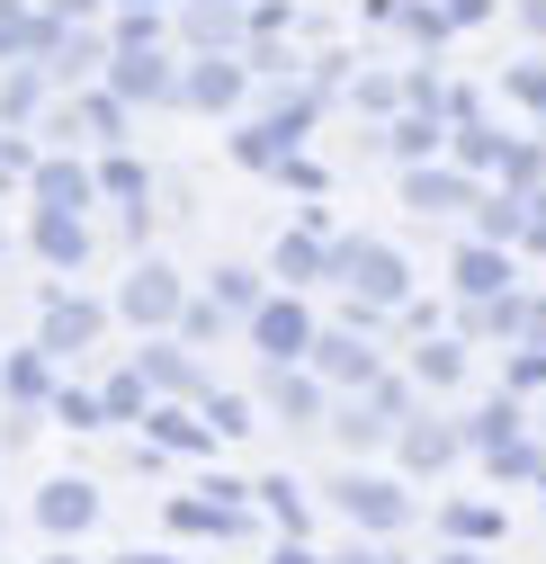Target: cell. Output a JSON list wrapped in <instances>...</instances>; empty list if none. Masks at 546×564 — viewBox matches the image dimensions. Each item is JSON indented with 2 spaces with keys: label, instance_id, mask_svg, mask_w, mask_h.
<instances>
[{
  "label": "cell",
  "instance_id": "cell-23",
  "mask_svg": "<svg viewBox=\"0 0 546 564\" xmlns=\"http://www.w3.org/2000/svg\"><path fill=\"white\" fill-rule=\"evenodd\" d=\"M279 269H287V278H314V269H323V251L296 234V242H279Z\"/></svg>",
  "mask_w": 546,
  "mask_h": 564
},
{
  "label": "cell",
  "instance_id": "cell-3",
  "mask_svg": "<svg viewBox=\"0 0 546 564\" xmlns=\"http://www.w3.org/2000/svg\"><path fill=\"white\" fill-rule=\"evenodd\" d=\"M331 269L350 278L359 296H403V260H394L385 242H340V251H331Z\"/></svg>",
  "mask_w": 546,
  "mask_h": 564
},
{
  "label": "cell",
  "instance_id": "cell-19",
  "mask_svg": "<svg viewBox=\"0 0 546 564\" xmlns=\"http://www.w3.org/2000/svg\"><path fill=\"white\" fill-rule=\"evenodd\" d=\"M502 90H511L520 108H537V117H546V54H537V63H520V73H511Z\"/></svg>",
  "mask_w": 546,
  "mask_h": 564
},
{
  "label": "cell",
  "instance_id": "cell-25",
  "mask_svg": "<svg viewBox=\"0 0 546 564\" xmlns=\"http://www.w3.org/2000/svg\"><path fill=\"white\" fill-rule=\"evenodd\" d=\"M28 171H36V153H28V144H0V180H28Z\"/></svg>",
  "mask_w": 546,
  "mask_h": 564
},
{
  "label": "cell",
  "instance_id": "cell-6",
  "mask_svg": "<svg viewBox=\"0 0 546 564\" xmlns=\"http://www.w3.org/2000/svg\"><path fill=\"white\" fill-rule=\"evenodd\" d=\"M403 197H413L422 216H457V206H474V180H466V171H439V162H413Z\"/></svg>",
  "mask_w": 546,
  "mask_h": 564
},
{
  "label": "cell",
  "instance_id": "cell-18",
  "mask_svg": "<svg viewBox=\"0 0 546 564\" xmlns=\"http://www.w3.org/2000/svg\"><path fill=\"white\" fill-rule=\"evenodd\" d=\"M90 332H99V314H90V305H54V323H45V340H54V349H73V340H90Z\"/></svg>",
  "mask_w": 546,
  "mask_h": 564
},
{
  "label": "cell",
  "instance_id": "cell-11",
  "mask_svg": "<svg viewBox=\"0 0 546 564\" xmlns=\"http://www.w3.org/2000/svg\"><path fill=\"white\" fill-rule=\"evenodd\" d=\"M36 251H45V260H81V251H90L81 216H36Z\"/></svg>",
  "mask_w": 546,
  "mask_h": 564
},
{
  "label": "cell",
  "instance_id": "cell-7",
  "mask_svg": "<svg viewBox=\"0 0 546 564\" xmlns=\"http://www.w3.org/2000/svg\"><path fill=\"white\" fill-rule=\"evenodd\" d=\"M171 305H179V278L144 260V269H134V288H125V314H144V323H162Z\"/></svg>",
  "mask_w": 546,
  "mask_h": 564
},
{
  "label": "cell",
  "instance_id": "cell-20",
  "mask_svg": "<svg viewBox=\"0 0 546 564\" xmlns=\"http://www.w3.org/2000/svg\"><path fill=\"white\" fill-rule=\"evenodd\" d=\"M99 188H108V197H125V206H144V162H108V171H99Z\"/></svg>",
  "mask_w": 546,
  "mask_h": 564
},
{
  "label": "cell",
  "instance_id": "cell-1",
  "mask_svg": "<svg viewBox=\"0 0 546 564\" xmlns=\"http://www.w3.org/2000/svg\"><path fill=\"white\" fill-rule=\"evenodd\" d=\"M108 99L171 108L179 99V54H162V45H108Z\"/></svg>",
  "mask_w": 546,
  "mask_h": 564
},
{
  "label": "cell",
  "instance_id": "cell-4",
  "mask_svg": "<svg viewBox=\"0 0 546 564\" xmlns=\"http://www.w3.org/2000/svg\"><path fill=\"white\" fill-rule=\"evenodd\" d=\"M188 54H242V10L233 0H188Z\"/></svg>",
  "mask_w": 546,
  "mask_h": 564
},
{
  "label": "cell",
  "instance_id": "cell-26",
  "mask_svg": "<svg viewBox=\"0 0 546 564\" xmlns=\"http://www.w3.org/2000/svg\"><path fill=\"white\" fill-rule=\"evenodd\" d=\"M520 28H528V36H546V0H520Z\"/></svg>",
  "mask_w": 546,
  "mask_h": 564
},
{
  "label": "cell",
  "instance_id": "cell-24",
  "mask_svg": "<svg viewBox=\"0 0 546 564\" xmlns=\"http://www.w3.org/2000/svg\"><path fill=\"white\" fill-rule=\"evenodd\" d=\"M394 99H403V82H385V73H368V82H359V108H394Z\"/></svg>",
  "mask_w": 546,
  "mask_h": 564
},
{
  "label": "cell",
  "instance_id": "cell-8",
  "mask_svg": "<svg viewBox=\"0 0 546 564\" xmlns=\"http://www.w3.org/2000/svg\"><path fill=\"white\" fill-rule=\"evenodd\" d=\"M439 134H448V126H439L430 108H413V117H394V126H385V144H394L403 162H430V153H439Z\"/></svg>",
  "mask_w": 546,
  "mask_h": 564
},
{
  "label": "cell",
  "instance_id": "cell-2",
  "mask_svg": "<svg viewBox=\"0 0 546 564\" xmlns=\"http://www.w3.org/2000/svg\"><path fill=\"white\" fill-rule=\"evenodd\" d=\"M242 90H251V73H242V54H188L179 63V99L188 108H242Z\"/></svg>",
  "mask_w": 546,
  "mask_h": 564
},
{
  "label": "cell",
  "instance_id": "cell-14",
  "mask_svg": "<svg viewBox=\"0 0 546 564\" xmlns=\"http://www.w3.org/2000/svg\"><path fill=\"white\" fill-rule=\"evenodd\" d=\"M36 511H45V529H81V520H90V484H54Z\"/></svg>",
  "mask_w": 546,
  "mask_h": 564
},
{
  "label": "cell",
  "instance_id": "cell-22",
  "mask_svg": "<svg viewBox=\"0 0 546 564\" xmlns=\"http://www.w3.org/2000/svg\"><path fill=\"white\" fill-rule=\"evenodd\" d=\"M439 19H448V36H457V28H484L493 0H439Z\"/></svg>",
  "mask_w": 546,
  "mask_h": 564
},
{
  "label": "cell",
  "instance_id": "cell-16",
  "mask_svg": "<svg viewBox=\"0 0 546 564\" xmlns=\"http://www.w3.org/2000/svg\"><path fill=\"white\" fill-rule=\"evenodd\" d=\"M340 502H350L359 520H376V529H385V520H403V502H394V484H340Z\"/></svg>",
  "mask_w": 546,
  "mask_h": 564
},
{
  "label": "cell",
  "instance_id": "cell-21",
  "mask_svg": "<svg viewBox=\"0 0 546 564\" xmlns=\"http://www.w3.org/2000/svg\"><path fill=\"white\" fill-rule=\"evenodd\" d=\"M484 234H493V242L520 234V197H484Z\"/></svg>",
  "mask_w": 546,
  "mask_h": 564
},
{
  "label": "cell",
  "instance_id": "cell-13",
  "mask_svg": "<svg viewBox=\"0 0 546 564\" xmlns=\"http://www.w3.org/2000/svg\"><path fill=\"white\" fill-rule=\"evenodd\" d=\"M260 340H269V359H296V349H305V314L296 305H269L260 314Z\"/></svg>",
  "mask_w": 546,
  "mask_h": 564
},
{
  "label": "cell",
  "instance_id": "cell-10",
  "mask_svg": "<svg viewBox=\"0 0 546 564\" xmlns=\"http://www.w3.org/2000/svg\"><path fill=\"white\" fill-rule=\"evenodd\" d=\"M45 108V82L28 73V63H10V73H0V117H10V126H28Z\"/></svg>",
  "mask_w": 546,
  "mask_h": 564
},
{
  "label": "cell",
  "instance_id": "cell-15",
  "mask_svg": "<svg viewBox=\"0 0 546 564\" xmlns=\"http://www.w3.org/2000/svg\"><path fill=\"white\" fill-rule=\"evenodd\" d=\"M394 28L413 36V45H439V36H448V19H439V0H394Z\"/></svg>",
  "mask_w": 546,
  "mask_h": 564
},
{
  "label": "cell",
  "instance_id": "cell-12",
  "mask_svg": "<svg viewBox=\"0 0 546 564\" xmlns=\"http://www.w3.org/2000/svg\"><path fill=\"white\" fill-rule=\"evenodd\" d=\"M28 45H36V10L28 0H0V63H28Z\"/></svg>",
  "mask_w": 546,
  "mask_h": 564
},
{
  "label": "cell",
  "instance_id": "cell-5",
  "mask_svg": "<svg viewBox=\"0 0 546 564\" xmlns=\"http://www.w3.org/2000/svg\"><path fill=\"white\" fill-rule=\"evenodd\" d=\"M28 180H36V197H45V206H36V216H81V206L99 197V180H90L81 162H36Z\"/></svg>",
  "mask_w": 546,
  "mask_h": 564
},
{
  "label": "cell",
  "instance_id": "cell-27",
  "mask_svg": "<svg viewBox=\"0 0 546 564\" xmlns=\"http://www.w3.org/2000/svg\"><path fill=\"white\" fill-rule=\"evenodd\" d=\"M117 10H162V0H117Z\"/></svg>",
  "mask_w": 546,
  "mask_h": 564
},
{
  "label": "cell",
  "instance_id": "cell-9",
  "mask_svg": "<svg viewBox=\"0 0 546 564\" xmlns=\"http://www.w3.org/2000/svg\"><path fill=\"white\" fill-rule=\"evenodd\" d=\"M457 288L466 296H502L511 288V260L502 251H457Z\"/></svg>",
  "mask_w": 546,
  "mask_h": 564
},
{
  "label": "cell",
  "instance_id": "cell-17",
  "mask_svg": "<svg viewBox=\"0 0 546 564\" xmlns=\"http://www.w3.org/2000/svg\"><path fill=\"white\" fill-rule=\"evenodd\" d=\"M493 153H502V134H493L484 117H466V126H457V171H474V162H493Z\"/></svg>",
  "mask_w": 546,
  "mask_h": 564
}]
</instances>
